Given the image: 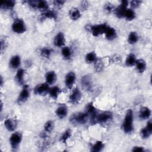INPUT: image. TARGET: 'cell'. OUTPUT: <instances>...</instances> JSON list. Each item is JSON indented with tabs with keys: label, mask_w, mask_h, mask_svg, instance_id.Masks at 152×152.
<instances>
[{
	"label": "cell",
	"mask_w": 152,
	"mask_h": 152,
	"mask_svg": "<svg viewBox=\"0 0 152 152\" xmlns=\"http://www.w3.org/2000/svg\"><path fill=\"white\" fill-rule=\"evenodd\" d=\"M36 8L40 10L46 11L48 8V4L45 1H37Z\"/></svg>",
	"instance_id": "33"
},
{
	"label": "cell",
	"mask_w": 152,
	"mask_h": 152,
	"mask_svg": "<svg viewBox=\"0 0 152 152\" xmlns=\"http://www.w3.org/2000/svg\"><path fill=\"white\" fill-rule=\"evenodd\" d=\"M81 6H82V7H83L84 10L87 9V7H88V2H87V1H83V2H82V5H81Z\"/></svg>",
	"instance_id": "43"
},
{
	"label": "cell",
	"mask_w": 152,
	"mask_h": 152,
	"mask_svg": "<svg viewBox=\"0 0 152 152\" xmlns=\"http://www.w3.org/2000/svg\"><path fill=\"white\" fill-rule=\"evenodd\" d=\"M62 54L65 59H69L71 55V52L69 48L67 46L64 47L62 49Z\"/></svg>",
	"instance_id": "36"
},
{
	"label": "cell",
	"mask_w": 152,
	"mask_h": 152,
	"mask_svg": "<svg viewBox=\"0 0 152 152\" xmlns=\"http://www.w3.org/2000/svg\"><path fill=\"white\" fill-rule=\"evenodd\" d=\"M94 66L96 71H100L103 69L104 65L101 59H96V61L94 62Z\"/></svg>",
	"instance_id": "38"
},
{
	"label": "cell",
	"mask_w": 152,
	"mask_h": 152,
	"mask_svg": "<svg viewBox=\"0 0 152 152\" xmlns=\"http://www.w3.org/2000/svg\"><path fill=\"white\" fill-rule=\"evenodd\" d=\"M82 97L81 93L78 88H75L69 97V102L72 104H77L78 103Z\"/></svg>",
	"instance_id": "10"
},
{
	"label": "cell",
	"mask_w": 152,
	"mask_h": 152,
	"mask_svg": "<svg viewBox=\"0 0 152 152\" xmlns=\"http://www.w3.org/2000/svg\"><path fill=\"white\" fill-rule=\"evenodd\" d=\"M88 118V115L86 112H78L70 117V122L74 125H83L87 122Z\"/></svg>",
	"instance_id": "2"
},
{
	"label": "cell",
	"mask_w": 152,
	"mask_h": 152,
	"mask_svg": "<svg viewBox=\"0 0 152 152\" xmlns=\"http://www.w3.org/2000/svg\"><path fill=\"white\" fill-rule=\"evenodd\" d=\"M138 40V36L136 32L132 31L129 33L128 37V42L130 44H134Z\"/></svg>",
	"instance_id": "27"
},
{
	"label": "cell",
	"mask_w": 152,
	"mask_h": 152,
	"mask_svg": "<svg viewBox=\"0 0 152 152\" xmlns=\"http://www.w3.org/2000/svg\"><path fill=\"white\" fill-rule=\"evenodd\" d=\"M71 131L70 129H67L66 130L64 134L61 135L60 137V141L64 143H65L66 140L71 137Z\"/></svg>",
	"instance_id": "34"
},
{
	"label": "cell",
	"mask_w": 152,
	"mask_h": 152,
	"mask_svg": "<svg viewBox=\"0 0 152 152\" xmlns=\"http://www.w3.org/2000/svg\"><path fill=\"white\" fill-rule=\"evenodd\" d=\"M51 53H52V50L48 48H42L40 51V54H41L42 56L46 58H49Z\"/></svg>",
	"instance_id": "35"
},
{
	"label": "cell",
	"mask_w": 152,
	"mask_h": 152,
	"mask_svg": "<svg viewBox=\"0 0 152 152\" xmlns=\"http://www.w3.org/2000/svg\"><path fill=\"white\" fill-rule=\"evenodd\" d=\"M12 29L14 32L21 34L26 31V27L24 22L21 19H16L12 23Z\"/></svg>",
	"instance_id": "4"
},
{
	"label": "cell",
	"mask_w": 152,
	"mask_h": 152,
	"mask_svg": "<svg viewBox=\"0 0 152 152\" xmlns=\"http://www.w3.org/2000/svg\"><path fill=\"white\" fill-rule=\"evenodd\" d=\"M65 3L64 1H59V0H56L53 1V4L55 7H56L57 8H61V7H62V5H64V4Z\"/></svg>",
	"instance_id": "41"
},
{
	"label": "cell",
	"mask_w": 152,
	"mask_h": 152,
	"mask_svg": "<svg viewBox=\"0 0 152 152\" xmlns=\"http://www.w3.org/2000/svg\"><path fill=\"white\" fill-rule=\"evenodd\" d=\"M65 37L63 33L62 32L58 33L56 35L54 39V45L56 46L62 47L65 45Z\"/></svg>",
	"instance_id": "15"
},
{
	"label": "cell",
	"mask_w": 152,
	"mask_h": 152,
	"mask_svg": "<svg viewBox=\"0 0 152 152\" xmlns=\"http://www.w3.org/2000/svg\"><path fill=\"white\" fill-rule=\"evenodd\" d=\"M75 80V75L73 72L68 73L65 76V85L68 88H71Z\"/></svg>",
	"instance_id": "14"
},
{
	"label": "cell",
	"mask_w": 152,
	"mask_h": 152,
	"mask_svg": "<svg viewBox=\"0 0 152 152\" xmlns=\"http://www.w3.org/2000/svg\"><path fill=\"white\" fill-rule=\"evenodd\" d=\"M15 5L14 1H5L2 2L1 7L4 9H12Z\"/></svg>",
	"instance_id": "30"
},
{
	"label": "cell",
	"mask_w": 152,
	"mask_h": 152,
	"mask_svg": "<svg viewBox=\"0 0 152 152\" xmlns=\"http://www.w3.org/2000/svg\"><path fill=\"white\" fill-rule=\"evenodd\" d=\"M24 75V70L23 69H19L15 75V79L17 83L20 84H23L24 83L23 78Z\"/></svg>",
	"instance_id": "26"
},
{
	"label": "cell",
	"mask_w": 152,
	"mask_h": 152,
	"mask_svg": "<svg viewBox=\"0 0 152 152\" xmlns=\"http://www.w3.org/2000/svg\"><path fill=\"white\" fill-rule=\"evenodd\" d=\"M132 151H138V152H142L144 151V149L143 147H134V148H132Z\"/></svg>",
	"instance_id": "42"
},
{
	"label": "cell",
	"mask_w": 152,
	"mask_h": 152,
	"mask_svg": "<svg viewBox=\"0 0 152 152\" xmlns=\"http://www.w3.org/2000/svg\"><path fill=\"white\" fill-rule=\"evenodd\" d=\"M107 27L108 26L106 24H102L94 26H87V29L91 31L94 36H98L100 34L104 33Z\"/></svg>",
	"instance_id": "3"
},
{
	"label": "cell",
	"mask_w": 152,
	"mask_h": 152,
	"mask_svg": "<svg viewBox=\"0 0 152 152\" xmlns=\"http://www.w3.org/2000/svg\"><path fill=\"white\" fill-rule=\"evenodd\" d=\"M46 83L48 84H53L56 80V75L54 71H49L45 75Z\"/></svg>",
	"instance_id": "19"
},
{
	"label": "cell",
	"mask_w": 152,
	"mask_h": 152,
	"mask_svg": "<svg viewBox=\"0 0 152 152\" xmlns=\"http://www.w3.org/2000/svg\"><path fill=\"white\" fill-rule=\"evenodd\" d=\"M60 91L61 90L59 89V88L57 86H55L49 90V94L52 98L56 99L58 96L59 94L60 93Z\"/></svg>",
	"instance_id": "28"
},
{
	"label": "cell",
	"mask_w": 152,
	"mask_h": 152,
	"mask_svg": "<svg viewBox=\"0 0 152 152\" xmlns=\"http://www.w3.org/2000/svg\"><path fill=\"white\" fill-rule=\"evenodd\" d=\"M151 115V110L147 107H142L140 109L139 116L141 119H148Z\"/></svg>",
	"instance_id": "16"
},
{
	"label": "cell",
	"mask_w": 152,
	"mask_h": 152,
	"mask_svg": "<svg viewBox=\"0 0 152 152\" xmlns=\"http://www.w3.org/2000/svg\"><path fill=\"white\" fill-rule=\"evenodd\" d=\"M124 17H125L128 20H132L135 17V12L132 9H126Z\"/></svg>",
	"instance_id": "31"
},
{
	"label": "cell",
	"mask_w": 152,
	"mask_h": 152,
	"mask_svg": "<svg viewBox=\"0 0 152 152\" xmlns=\"http://www.w3.org/2000/svg\"><path fill=\"white\" fill-rule=\"evenodd\" d=\"M69 15L70 18L73 20H77L81 17L80 11L76 8H73L71 9L69 12Z\"/></svg>",
	"instance_id": "23"
},
{
	"label": "cell",
	"mask_w": 152,
	"mask_h": 152,
	"mask_svg": "<svg viewBox=\"0 0 152 152\" xmlns=\"http://www.w3.org/2000/svg\"><path fill=\"white\" fill-rule=\"evenodd\" d=\"M42 18H52V19H56L57 17L56 13L53 11H46L44 13L42 14Z\"/></svg>",
	"instance_id": "25"
},
{
	"label": "cell",
	"mask_w": 152,
	"mask_h": 152,
	"mask_svg": "<svg viewBox=\"0 0 152 152\" xmlns=\"http://www.w3.org/2000/svg\"><path fill=\"white\" fill-rule=\"evenodd\" d=\"M68 113L67 107L65 105H62L58 107L56 110V115L61 119L65 118Z\"/></svg>",
	"instance_id": "17"
},
{
	"label": "cell",
	"mask_w": 152,
	"mask_h": 152,
	"mask_svg": "<svg viewBox=\"0 0 152 152\" xmlns=\"http://www.w3.org/2000/svg\"><path fill=\"white\" fill-rule=\"evenodd\" d=\"M104 34H105L106 37L108 40H110L115 39V37H116V30H115V28L109 27V26L107 27V29L106 30Z\"/></svg>",
	"instance_id": "18"
},
{
	"label": "cell",
	"mask_w": 152,
	"mask_h": 152,
	"mask_svg": "<svg viewBox=\"0 0 152 152\" xmlns=\"http://www.w3.org/2000/svg\"><path fill=\"white\" fill-rule=\"evenodd\" d=\"M96 59V55L93 52L88 53L86 56V61L87 63L94 62Z\"/></svg>",
	"instance_id": "32"
},
{
	"label": "cell",
	"mask_w": 152,
	"mask_h": 152,
	"mask_svg": "<svg viewBox=\"0 0 152 152\" xmlns=\"http://www.w3.org/2000/svg\"><path fill=\"white\" fill-rule=\"evenodd\" d=\"M4 125L8 131H13L17 126V122L13 119H7L4 122Z\"/></svg>",
	"instance_id": "20"
},
{
	"label": "cell",
	"mask_w": 152,
	"mask_h": 152,
	"mask_svg": "<svg viewBox=\"0 0 152 152\" xmlns=\"http://www.w3.org/2000/svg\"><path fill=\"white\" fill-rule=\"evenodd\" d=\"M49 87L48 83H42L37 85L34 88V93L40 96H45L49 92Z\"/></svg>",
	"instance_id": "9"
},
{
	"label": "cell",
	"mask_w": 152,
	"mask_h": 152,
	"mask_svg": "<svg viewBox=\"0 0 152 152\" xmlns=\"http://www.w3.org/2000/svg\"><path fill=\"white\" fill-rule=\"evenodd\" d=\"M21 63L20 57L18 55L13 56L10 61V65L12 68H17Z\"/></svg>",
	"instance_id": "21"
},
{
	"label": "cell",
	"mask_w": 152,
	"mask_h": 152,
	"mask_svg": "<svg viewBox=\"0 0 152 152\" xmlns=\"http://www.w3.org/2000/svg\"><path fill=\"white\" fill-rule=\"evenodd\" d=\"M44 128L46 132H51L53 128V122L52 121H47L45 124Z\"/></svg>",
	"instance_id": "37"
},
{
	"label": "cell",
	"mask_w": 152,
	"mask_h": 152,
	"mask_svg": "<svg viewBox=\"0 0 152 152\" xmlns=\"http://www.w3.org/2000/svg\"><path fill=\"white\" fill-rule=\"evenodd\" d=\"M128 2L127 1H122L121 2V5L117 7L116 9H115V12L116 15L119 18H122L124 17V14L126 10L127 9V5H128Z\"/></svg>",
	"instance_id": "11"
},
{
	"label": "cell",
	"mask_w": 152,
	"mask_h": 152,
	"mask_svg": "<svg viewBox=\"0 0 152 152\" xmlns=\"http://www.w3.org/2000/svg\"><path fill=\"white\" fill-rule=\"evenodd\" d=\"M112 113L110 112L106 111L97 115L96 118V123L99 122L100 124H104L112 119Z\"/></svg>",
	"instance_id": "8"
},
{
	"label": "cell",
	"mask_w": 152,
	"mask_h": 152,
	"mask_svg": "<svg viewBox=\"0 0 152 152\" xmlns=\"http://www.w3.org/2000/svg\"><path fill=\"white\" fill-rule=\"evenodd\" d=\"M30 95V93H29V90L27 86H24L23 87V90H21V91L20 92L17 102L18 103H23L24 102H25L27 99L28 98Z\"/></svg>",
	"instance_id": "12"
},
{
	"label": "cell",
	"mask_w": 152,
	"mask_h": 152,
	"mask_svg": "<svg viewBox=\"0 0 152 152\" xmlns=\"http://www.w3.org/2000/svg\"><path fill=\"white\" fill-rule=\"evenodd\" d=\"M104 147L103 143L100 141H97L91 147V151L93 152H99L102 150Z\"/></svg>",
	"instance_id": "29"
},
{
	"label": "cell",
	"mask_w": 152,
	"mask_h": 152,
	"mask_svg": "<svg viewBox=\"0 0 152 152\" xmlns=\"http://www.w3.org/2000/svg\"><path fill=\"white\" fill-rule=\"evenodd\" d=\"M136 57L134 53H130L126 58L125 63L126 65L128 66H131L135 65L136 62Z\"/></svg>",
	"instance_id": "24"
},
{
	"label": "cell",
	"mask_w": 152,
	"mask_h": 152,
	"mask_svg": "<svg viewBox=\"0 0 152 152\" xmlns=\"http://www.w3.org/2000/svg\"><path fill=\"white\" fill-rule=\"evenodd\" d=\"M151 128V121H149L147 122L146 126L141 130L140 134L142 138H148L151 135L152 131Z\"/></svg>",
	"instance_id": "13"
},
{
	"label": "cell",
	"mask_w": 152,
	"mask_h": 152,
	"mask_svg": "<svg viewBox=\"0 0 152 152\" xmlns=\"http://www.w3.org/2000/svg\"><path fill=\"white\" fill-rule=\"evenodd\" d=\"M141 2H142V1H137V0L132 1L131 2V6L132 8H137L140 5Z\"/></svg>",
	"instance_id": "40"
},
{
	"label": "cell",
	"mask_w": 152,
	"mask_h": 152,
	"mask_svg": "<svg viewBox=\"0 0 152 152\" xmlns=\"http://www.w3.org/2000/svg\"><path fill=\"white\" fill-rule=\"evenodd\" d=\"M104 8V10L108 12H112V11L115 10V7L113 5V4H112L110 2H107L105 4Z\"/></svg>",
	"instance_id": "39"
},
{
	"label": "cell",
	"mask_w": 152,
	"mask_h": 152,
	"mask_svg": "<svg viewBox=\"0 0 152 152\" xmlns=\"http://www.w3.org/2000/svg\"><path fill=\"white\" fill-rule=\"evenodd\" d=\"M86 113L90 118V122L91 124L96 123V118L97 116V112L96 107L94 106L92 103H90L86 107Z\"/></svg>",
	"instance_id": "5"
},
{
	"label": "cell",
	"mask_w": 152,
	"mask_h": 152,
	"mask_svg": "<svg viewBox=\"0 0 152 152\" xmlns=\"http://www.w3.org/2000/svg\"><path fill=\"white\" fill-rule=\"evenodd\" d=\"M81 83L83 88L87 91H91L93 88V81L90 75H84L81 78Z\"/></svg>",
	"instance_id": "7"
},
{
	"label": "cell",
	"mask_w": 152,
	"mask_h": 152,
	"mask_svg": "<svg viewBox=\"0 0 152 152\" xmlns=\"http://www.w3.org/2000/svg\"><path fill=\"white\" fill-rule=\"evenodd\" d=\"M133 113L131 109H128L126 113L124 121L122 124V129L126 134L131 133L133 130Z\"/></svg>",
	"instance_id": "1"
},
{
	"label": "cell",
	"mask_w": 152,
	"mask_h": 152,
	"mask_svg": "<svg viewBox=\"0 0 152 152\" xmlns=\"http://www.w3.org/2000/svg\"><path fill=\"white\" fill-rule=\"evenodd\" d=\"M135 64L136 65V69L139 72H142L145 71L146 68V64L143 59H140L137 60Z\"/></svg>",
	"instance_id": "22"
},
{
	"label": "cell",
	"mask_w": 152,
	"mask_h": 152,
	"mask_svg": "<svg viewBox=\"0 0 152 152\" xmlns=\"http://www.w3.org/2000/svg\"><path fill=\"white\" fill-rule=\"evenodd\" d=\"M22 140V135L20 132H15L13 133L10 138V144L12 148L14 150L17 148L18 145H20Z\"/></svg>",
	"instance_id": "6"
}]
</instances>
